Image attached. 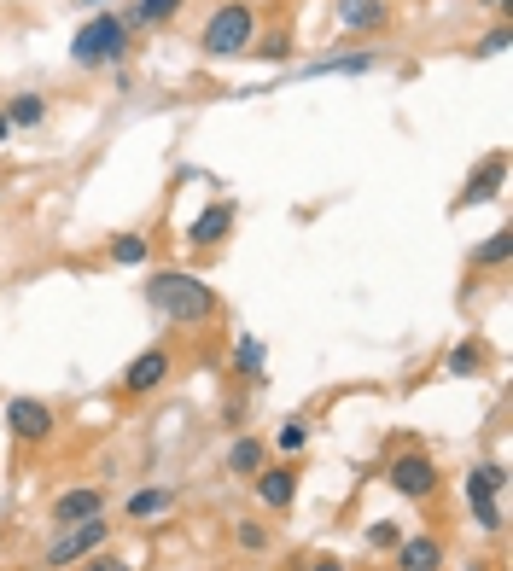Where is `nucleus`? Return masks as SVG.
Segmentation results:
<instances>
[{
  "mask_svg": "<svg viewBox=\"0 0 513 571\" xmlns=\"http://www.w3.org/2000/svg\"><path fill=\"white\" fill-rule=\"evenodd\" d=\"M146 303H152L164 321H181V327H199V321L216 315V292H210L199 274H181V269L146 274Z\"/></svg>",
  "mask_w": 513,
  "mask_h": 571,
  "instance_id": "f257e3e1",
  "label": "nucleus"
},
{
  "mask_svg": "<svg viewBox=\"0 0 513 571\" xmlns=\"http://www.w3.org/2000/svg\"><path fill=\"white\" fill-rule=\"evenodd\" d=\"M100 513H105V496L94 484H76L65 496H53V525H59V531H65V525H82V519H100Z\"/></svg>",
  "mask_w": 513,
  "mask_h": 571,
  "instance_id": "6e6552de",
  "label": "nucleus"
},
{
  "mask_svg": "<svg viewBox=\"0 0 513 571\" xmlns=\"http://www.w3.org/2000/svg\"><path fill=\"white\" fill-rule=\"evenodd\" d=\"M175 12H181V0H140L135 24H164V18H175Z\"/></svg>",
  "mask_w": 513,
  "mask_h": 571,
  "instance_id": "4be33fe9",
  "label": "nucleus"
},
{
  "mask_svg": "<svg viewBox=\"0 0 513 571\" xmlns=\"http://www.w3.org/2000/svg\"><path fill=\"white\" fill-rule=\"evenodd\" d=\"M111 263H117V269H140V263H146V239L140 234H117L111 239Z\"/></svg>",
  "mask_w": 513,
  "mask_h": 571,
  "instance_id": "a211bd4d",
  "label": "nucleus"
},
{
  "mask_svg": "<svg viewBox=\"0 0 513 571\" xmlns=\"http://www.w3.org/2000/svg\"><path fill=\"white\" fill-rule=\"evenodd\" d=\"M12 135V117H6V111H0V140Z\"/></svg>",
  "mask_w": 513,
  "mask_h": 571,
  "instance_id": "7c9ffc66",
  "label": "nucleus"
},
{
  "mask_svg": "<svg viewBox=\"0 0 513 571\" xmlns=\"http://www.w3.org/2000/svg\"><path fill=\"white\" fill-rule=\"evenodd\" d=\"M473 53H479V59H496V53H508V30L496 24V30L484 35V41H479V47H473Z\"/></svg>",
  "mask_w": 513,
  "mask_h": 571,
  "instance_id": "bb28decb",
  "label": "nucleus"
},
{
  "mask_svg": "<svg viewBox=\"0 0 513 571\" xmlns=\"http://www.w3.org/2000/svg\"><path fill=\"white\" fill-rule=\"evenodd\" d=\"M105 537H111L105 513H100V519H82V525H65V531H59V542L47 548V566L59 571V566H76V560L100 554V548H105Z\"/></svg>",
  "mask_w": 513,
  "mask_h": 571,
  "instance_id": "20e7f679",
  "label": "nucleus"
},
{
  "mask_svg": "<svg viewBox=\"0 0 513 571\" xmlns=\"http://www.w3.org/2000/svg\"><path fill=\"white\" fill-rule=\"evenodd\" d=\"M490 6H496V12H508V0H490Z\"/></svg>",
  "mask_w": 513,
  "mask_h": 571,
  "instance_id": "2f4dec72",
  "label": "nucleus"
},
{
  "mask_svg": "<svg viewBox=\"0 0 513 571\" xmlns=\"http://www.w3.org/2000/svg\"><path fill=\"white\" fill-rule=\"evenodd\" d=\"M129 53V24L117 18V12H100V18H88L76 41H70V59L82 70H100V65H117Z\"/></svg>",
  "mask_w": 513,
  "mask_h": 571,
  "instance_id": "7ed1b4c3",
  "label": "nucleus"
},
{
  "mask_svg": "<svg viewBox=\"0 0 513 571\" xmlns=\"http://www.w3.org/2000/svg\"><path fill=\"white\" fill-rule=\"evenodd\" d=\"M82 571H129V566H123L117 554H105V548H100V554H88V566H82Z\"/></svg>",
  "mask_w": 513,
  "mask_h": 571,
  "instance_id": "c85d7f7f",
  "label": "nucleus"
},
{
  "mask_svg": "<svg viewBox=\"0 0 513 571\" xmlns=\"http://www.w3.org/2000/svg\"><path fill=\"white\" fill-rule=\"evenodd\" d=\"M164 379H170V350H146V356H135V362L123 368V391L146 397V391H158Z\"/></svg>",
  "mask_w": 513,
  "mask_h": 571,
  "instance_id": "1a4fd4ad",
  "label": "nucleus"
},
{
  "mask_svg": "<svg viewBox=\"0 0 513 571\" xmlns=\"http://www.w3.org/2000/svg\"><path fill=\"white\" fill-rule=\"evenodd\" d=\"M374 70V53H333V59H315L304 76H362Z\"/></svg>",
  "mask_w": 513,
  "mask_h": 571,
  "instance_id": "2eb2a0df",
  "label": "nucleus"
},
{
  "mask_svg": "<svg viewBox=\"0 0 513 571\" xmlns=\"http://www.w3.org/2000/svg\"><path fill=\"white\" fill-rule=\"evenodd\" d=\"M251 41H257V12H251L245 0L216 6V12H210V24H205V35H199L205 59H240V53H251Z\"/></svg>",
  "mask_w": 513,
  "mask_h": 571,
  "instance_id": "f03ea898",
  "label": "nucleus"
},
{
  "mask_svg": "<svg viewBox=\"0 0 513 571\" xmlns=\"http://www.w3.org/2000/svg\"><path fill=\"white\" fill-rule=\"evenodd\" d=\"M508 251H513V234L502 228V234H490L479 251H473V263H479V269H496V263H508Z\"/></svg>",
  "mask_w": 513,
  "mask_h": 571,
  "instance_id": "6ab92c4d",
  "label": "nucleus"
},
{
  "mask_svg": "<svg viewBox=\"0 0 513 571\" xmlns=\"http://www.w3.org/2000/svg\"><path fill=\"white\" fill-rule=\"evenodd\" d=\"M6 426H12L18 443H41V437H53V408L41 397H12L6 403Z\"/></svg>",
  "mask_w": 513,
  "mask_h": 571,
  "instance_id": "0eeeda50",
  "label": "nucleus"
},
{
  "mask_svg": "<svg viewBox=\"0 0 513 571\" xmlns=\"http://www.w3.org/2000/svg\"><path fill=\"white\" fill-rule=\"evenodd\" d=\"M309 571H344V560H315Z\"/></svg>",
  "mask_w": 513,
  "mask_h": 571,
  "instance_id": "c756f323",
  "label": "nucleus"
},
{
  "mask_svg": "<svg viewBox=\"0 0 513 571\" xmlns=\"http://www.w3.org/2000/svg\"><path fill=\"white\" fill-rule=\"evenodd\" d=\"M292 496H298V478H292L286 467H263L257 472V502L263 507L280 513V507H292Z\"/></svg>",
  "mask_w": 513,
  "mask_h": 571,
  "instance_id": "ddd939ff",
  "label": "nucleus"
},
{
  "mask_svg": "<svg viewBox=\"0 0 513 571\" xmlns=\"http://www.w3.org/2000/svg\"><path fill=\"white\" fill-rule=\"evenodd\" d=\"M385 478H391V490H397V496H409V502H426V496L438 490V467H432V455H420V449L397 455Z\"/></svg>",
  "mask_w": 513,
  "mask_h": 571,
  "instance_id": "423d86ee",
  "label": "nucleus"
},
{
  "mask_svg": "<svg viewBox=\"0 0 513 571\" xmlns=\"http://www.w3.org/2000/svg\"><path fill=\"white\" fill-rule=\"evenodd\" d=\"M228 472H245V478H257V472H263V443H257V437H240V443L228 449Z\"/></svg>",
  "mask_w": 513,
  "mask_h": 571,
  "instance_id": "dca6fc26",
  "label": "nucleus"
},
{
  "mask_svg": "<svg viewBox=\"0 0 513 571\" xmlns=\"http://www.w3.org/2000/svg\"><path fill=\"white\" fill-rule=\"evenodd\" d=\"M502 181H508V158L496 152V158H484L473 175H467V204H484V199H496L502 193Z\"/></svg>",
  "mask_w": 513,
  "mask_h": 571,
  "instance_id": "f8f14e48",
  "label": "nucleus"
},
{
  "mask_svg": "<svg viewBox=\"0 0 513 571\" xmlns=\"http://www.w3.org/2000/svg\"><path fill=\"white\" fill-rule=\"evenodd\" d=\"M444 566V548L432 537H403L397 542V571H438Z\"/></svg>",
  "mask_w": 513,
  "mask_h": 571,
  "instance_id": "4468645a",
  "label": "nucleus"
},
{
  "mask_svg": "<svg viewBox=\"0 0 513 571\" xmlns=\"http://www.w3.org/2000/svg\"><path fill=\"white\" fill-rule=\"evenodd\" d=\"M6 117H12V123H18V129H35V123H41V117H47V100H41V94H18V100H12V111H6Z\"/></svg>",
  "mask_w": 513,
  "mask_h": 571,
  "instance_id": "aec40b11",
  "label": "nucleus"
},
{
  "mask_svg": "<svg viewBox=\"0 0 513 571\" xmlns=\"http://www.w3.org/2000/svg\"><path fill=\"white\" fill-rule=\"evenodd\" d=\"M251 53H257V59H274V65H280V59L292 53V35H286V30H280V35H263V41H251Z\"/></svg>",
  "mask_w": 513,
  "mask_h": 571,
  "instance_id": "5701e85b",
  "label": "nucleus"
},
{
  "mask_svg": "<svg viewBox=\"0 0 513 571\" xmlns=\"http://www.w3.org/2000/svg\"><path fill=\"white\" fill-rule=\"evenodd\" d=\"M333 18L350 35H374L385 24V0H333Z\"/></svg>",
  "mask_w": 513,
  "mask_h": 571,
  "instance_id": "9d476101",
  "label": "nucleus"
},
{
  "mask_svg": "<svg viewBox=\"0 0 513 571\" xmlns=\"http://www.w3.org/2000/svg\"><path fill=\"white\" fill-rule=\"evenodd\" d=\"M234 234V204H210V210H199V216H193V228H187V239H193V245H222V239Z\"/></svg>",
  "mask_w": 513,
  "mask_h": 571,
  "instance_id": "9b49d317",
  "label": "nucleus"
},
{
  "mask_svg": "<svg viewBox=\"0 0 513 571\" xmlns=\"http://www.w3.org/2000/svg\"><path fill=\"white\" fill-rule=\"evenodd\" d=\"M170 490H135L129 496V519H158V513H170Z\"/></svg>",
  "mask_w": 513,
  "mask_h": 571,
  "instance_id": "f3484780",
  "label": "nucleus"
},
{
  "mask_svg": "<svg viewBox=\"0 0 513 571\" xmlns=\"http://www.w3.org/2000/svg\"><path fill=\"white\" fill-rule=\"evenodd\" d=\"M240 548L263 554V548H269V531H263V525H240Z\"/></svg>",
  "mask_w": 513,
  "mask_h": 571,
  "instance_id": "cd10ccee",
  "label": "nucleus"
},
{
  "mask_svg": "<svg viewBox=\"0 0 513 571\" xmlns=\"http://www.w3.org/2000/svg\"><path fill=\"white\" fill-rule=\"evenodd\" d=\"M479 362H484L479 344H455V350H449V373H455V379H461V373H473Z\"/></svg>",
  "mask_w": 513,
  "mask_h": 571,
  "instance_id": "393cba45",
  "label": "nucleus"
},
{
  "mask_svg": "<svg viewBox=\"0 0 513 571\" xmlns=\"http://www.w3.org/2000/svg\"><path fill=\"white\" fill-rule=\"evenodd\" d=\"M403 542V531L391 525V519H379V525H368V548H397Z\"/></svg>",
  "mask_w": 513,
  "mask_h": 571,
  "instance_id": "a878e982",
  "label": "nucleus"
},
{
  "mask_svg": "<svg viewBox=\"0 0 513 571\" xmlns=\"http://www.w3.org/2000/svg\"><path fill=\"white\" fill-rule=\"evenodd\" d=\"M502 484H508V467L502 461H490V467H473L467 472V502H473V513H479L484 531H502Z\"/></svg>",
  "mask_w": 513,
  "mask_h": 571,
  "instance_id": "39448f33",
  "label": "nucleus"
},
{
  "mask_svg": "<svg viewBox=\"0 0 513 571\" xmlns=\"http://www.w3.org/2000/svg\"><path fill=\"white\" fill-rule=\"evenodd\" d=\"M304 443H309V426H304V420H286V426L274 432V449H280V455H298Z\"/></svg>",
  "mask_w": 513,
  "mask_h": 571,
  "instance_id": "412c9836",
  "label": "nucleus"
},
{
  "mask_svg": "<svg viewBox=\"0 0 513 571\" xmlns=\"http://www.w3.org/2000/svg\"><path fill=\"white\" fill-rule=\"evenodd\" d=\"M234 368H240V373H263V344H257V338H240V350H234Z\"/></svg>",
  "mask_w": 513,
  "mask_h": 571,
  "instance_id": "b1692460",
  "label": "nucleus"
}]
</instances>
